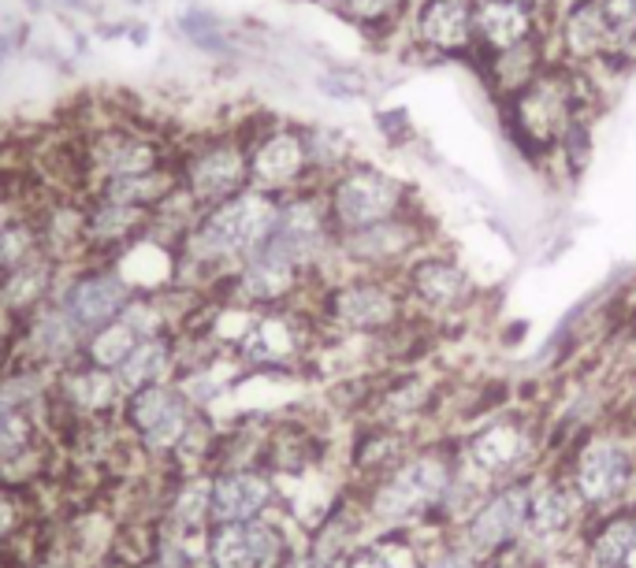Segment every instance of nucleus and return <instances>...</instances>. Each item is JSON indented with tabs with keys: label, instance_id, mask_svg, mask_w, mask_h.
Segmentation results:
<instances>
[{
	"label": "nucleus",
	"instance_id": "obj_4",
	"mask_svg": "<svg viewBox=\"0 0 636 568\" xmlns=\"http://www.w3.org/2000/svg\"><path fill=\"white\" fill-rule=\"evenodd\" d=\"M321 197L335 234L362 231L413 208V186L369 161H351L339 175L321 183Z\"/></svg>",
	"mask_w": 636,
	"mask_h": 568
},
{
	"label": "nucleus",
	"instance_id": "obj_6",
	"mask_svg": "<svg viewBox=\"0 0 636 568\" xmlns=\"http://www.w3.org/2000/svg\"><path fill=\"white\" fill-rule=\"evenodd\" d=\"M175 153L168 149L153 131L138 123H101L94 131H86L83 145H78V164H83L86 194L105 178L119 175H142L153 167L172 164Z\"/></svg>",
	"mask_w": 636,
	"mask_h": 568
},
{
	"label": "nucleus",
	"instance_id": "obj_8",
	"mask_svg": "<svg viewBox=\"0 0 636 568\" xmlns=\"http://www.w3.org/2000/svg\"><path fill=\"white\" fill-rule=\"evenodd\" d=\"M265 245L272 249V253L287 256L294 267H302L305 275L332 253L335 231H332V219H327L321 186H305L298 189V194L280 197V216H276V227Z\"/></svg>",
	"mask_w": 636,
	"mask_h": 568
},
{
	"label": "nucleus",
	"instance_id": "obj_25",
	"mask_svg": "<svg viewBox=\"0 0 636 568\" xmlns=\"http://www.w3.org/2000/svg\"><path fill=\"white\" fill-rule=\"evenodd\" d=\"M633 476V461L629 454L622 450L618 443H592L589 450L581 454V465H578V494L584 502H611L625 491Z\"/></svg>",
	"mask_w": 636,
	"mask_h": 568
},
{
	"label": "nucleus",
	"instance_id": "obj_21",
	"mask_svg": "<svg viewBox=\"0 0 636 568\" xmlns=\"http://www.w3.org/2000/svg\"><path fill=\"white\" fill-rule=\"evenodd\" d=\"M406 291H410L424 308L451 313V308H462L465 297L473 294V278L454 256L417 253L413 261L406 264Z\"/></svg>",
	"mask_w": 636,
	"mask_h": 568
},
{
	"label": "nucleus",
	"instance_id": "obj_23",
	"mask_svg": "<svg viewBox=\"0 0 636 568\" xmlns=\"http://www.w3.org/2000/svg\"><path fill=\"white\" fill-rule=\"evenodd\" d=\"M484 67V83H488L495 101H506L518 89H525L540 72H548V64H554V48H551V34L536 37V42H525L518 48H506L499 56L476 59Z\"/></svg>",
	"mask_w": 636,
	"mask_h": 568
},
{
	"label": "nucleus",
	"instance_id": "obj_1",
	"mask_svg": "<svg viewBox=\"0 0 636 568\" xmlns=\"http://www.w3.org/2000/svg\"><path fill=\"white\" fill-rule=\"evenodd\" d=\"M600 97H603V86L589 67H573L554 59V64H548V72H540L525 89L506 97L499 108H503L506 127H510L514 145H518L529 161H540V156L551 161L565 127L578 116L600 112L603 105Z\"/></svg>",
	"mask_w": 636,
	"mask_h": 568
},
{
	"label": "nucleus",
	"instance_id": "obj_9",
	"mask_svg": "<svg viewBox=\"0 0 636 568\" xmlns=\"http://www.w3.org/2000/svg\"><path fill=\"white\" fill-rule=\"evenodd\" d=\"M134 294L138 291L127 283V275L112 261H86L72 275H64L56 302L64 305V313L72 316L78 331L89 338L94 331H101L105 324H112L131 305Z\"/></svg>",
	"mask_w": 636,
	"mask_h": 568
},
{
	"label": "nucleus",
	"instance_id": "obj_13",
	"mask_svg": "<svg viewBox=\"0 0 636 568\" xmlns=\"http://www.w3.org/2000/svg\"><path fill=\"white\" fill-rule=\"evenodd\" d=\"M153 231V212L101 194L83 197V261H116Z\"/></svg>",
	"mask_w": 636,
	"mask_h": 568
},
{
	"label": "nucleus",
	"instance_id": "obj_45",
	"mask_svg": "<svg viewBox=\"0 0 636 568\" xmlns=\"http://www.w3.org/2000/svg\"><path fill=\"white\" fill-rule=\"evenodd\" d=\"M60 4H67V8H86L89 0H60Z\"/></svg>",
	"mask_w": 636,
	"mask_h": 568
},
{
	"label": "nucleus",
	"instance_id": "obj_20",
	"mask_svg": "<svg viewBox=\"0 0 636 568\" xmlns=\"http://www.w3.org/2000/svg\"><path fill=\"white\" fill-rule=\"evenodd\" d=\"M446 491V468L435 461V457H417V461L402 465L399 472L391 476L380 494H376V516L384 521H402V516L421 513L424 505L440 502Z\"/></svg>",
	"mask_w": 636,
	"mask_h": 568
},
{
	"label": "nucleus",
	"instance_id": "obj_18",
	"mask_svg": "<svg viewBox=\"0 0 636 568\" xmlns=\"http://www.w3.org/2000/svg\"><path fill=\"white\" fill-rule=\"evenodd\" d=\"M208 502H213V524L261 521L276 502V483L254 468L224 465L208 476Z\"/></svg>",
	"mask_w": 636,
	"mask_h": 568
},
{
	"label": "nucleus",
	"instance_id": "obj_32",
	"mask_svg": "<svg viewBox=\"0 0 636 568\" xmlns=\"http://www.w3.org/2000/svg\"><path fill=\"white\" fill-rule=\"evenodd\" d=\"M578 513V494L565 491V487H548L529 502V521L525 527L536 535V539H551V535L565 532V524Z\"/></svg>",
	"mask_w": 636,
	"mask_h": 568
},
{
	"label": "nucleus",
	"instance_id": "obj_28",
	"mask_svg": "<svg viewBox=\"0 0 636 568\" xmlns=\"http://www.w3.org/2000/svg\"><path fill=\"white\" fill-rule=\"evenodd\" d=\"M294 353V327L280 313H261L238 338V357L250 364H283Z\"/></svg>",
	"mask_w": 636,
	"mask_h": 568
},
{
	"label": "nucleus",
	"instance_id": "obj_43",
	"mask_svg": "<svg viewBox=\"0 0 636 568\" xmlns=\"http://www.w3.org/2000/svg\"><path fill=\"white\" fill-rule=\"evenodd\" d=\"M287 568H327V565H321L316 557H305V561H294V565H287Z\"/></svg>",
	"mask_w": 636,
	"mask_h": 568
},
{
	"label": "nucleus",
	"instance_id": "obj_24",
	"mask_svg": "<svg viewBox=\"0 0 636 568\" xmlns=\"http://www.w3.org/2000/svg\"><path fill=\"white\" fill-rule=\"evenodd\" d=\"M529 487H510V491L495 494L492 502H484L476 516L465 527L470 543L476 550H499L503 543H510L514 535L521 532L525 521H529Z\"/></svg>",
	"mask_w": 636,
	"mask_h": 568
},
{
	"label": "nucleus",
	"instance_id": "obj_27",
	"mask_svg": "<svg viewBox=\"0 0 636 568\" xmlns=\"http://www.w3.org/2000/svg\"><path fill=\"white\" fill-rule=\"evenodd\" d=\"M37 516H34V494L26 483L0 480V561L15 565L12 557L23 550V543L34 535Z\"/></svg>",
	"mask_w": 636,
	"mask_h": 568
},
{
	"label": "nucleus",
	"instance_id": "obj_19",
	"mask_svg": "<svg viewBox=\"0 0 636 568\" xmlns=\"http://www.w3.org/2000/svg\"><path fill=\"white\" fill-rule=\"evenodd\" d=\"M60 283H64V264L48 253L23 264L19 272L4 275L0 278V324L15 335L37 308L45 302H53Z\"/></svg>",
	"mask_w": 636,
	"mask_h": 568
},
{
	"label": "nucleus",
	"instance_id": "obj_41",
	"mask_svg": "<svg viewBox=\"0 0 636 568\" xmlns=\"http://www.w3.org/2000/svg\"><path fill=\"white\" fill-rule=\"evenodd\" d=\"M429 568H473V561L465 554H443V557H435Z\"/></svg>",
	"mask_w": 636,
	"mask_h": 568
},
{
	"label": "nucleus",
	"instance_id": "obj_33",
	"mask_svg": "<svg viewBox=\"0 0 636 568\" xmlns=\"http://www.w3.org/2000/svg\"><path fill=\"white\" fill-rule=\"evenodd\" d=\"M529 450V443H525V435L518 427H506V424H495L488 432L476 435L473 443V461L481 468H488V472H503V468H514Z\"/></svg>",
	"mask_w": 636,
	"mask_h": 568
},
{
	"label": "nucleus",
	"instance_id": "obj_15",
	"mask_svg": "<svg viewBox=\"0 0 636 568\" xmlns=\"http://www.w3.org/2000/svg\"><path fill=\"white\" fill-rule=\"evenodd\" d=\"M551 34V15L521 0H473V64Z\"/></svg>",
	"mask_w": 636,
	"mask_h": 568
},
{
	"label": "nucleus",
	"instance_id": "obj_10",
	"mask_svg": "<svg viewBox=\"0 0 636 568\" xmlns=\"http://www.w3.org/2000/svg\"><path fill=\"white\" fill-rule=\"evenodd\" d=\"M406 42L424 59L473 64V0H413Z\"/></svg>",
	"mask_w": 636,
	"mask_h": 568
},
{
	"label": "nucleus",
	"instance_id": "obj_2",
	"mask_svg": "<svg viewBox=\"0 0 636 568\" xmlns=\"http://www.w3.org/2000/svg\"><path fill=\"white\" fill-rule=\"evenodd\" d=\"M276 216H280V197L261 194L254 186L231 201L205 208L179 242V275L197 272L227 278L268 242Z\"/></svg>",
	"mask_w": 636,
	"mask_h": 568
},
{
	"label": "nucleus",
	"instance_id": "obj_40",
	"mask_svg": "<svg viewBox=\"0 0 636 568\" xmlns=\"http://www.w3.org/2000/svg\"><path fill=\"white\" fill-rule=\"evenodd\" d=\"M19 34H23V30H0V64H4V59L15 53Z\"/></svg>",
	"mask_w": 636,
	"mask_h": 568
},
{
	"label": "nucleus",
	"instance_id": "obj_17",
	"mask_svg": "<svg viewBox=\"0 0 636 568\" xmlns=\"http://www.w3.org/2000/svg\"><path fill=\"white\" fill-rule=\"evenodd\" d=\"M399 294L376 278V272H362L327 291V316L346 331H384L399 320Z\"/></svg>",
	"mask_w": 636,
	"mask_h": 568
},
{
	"label": "nucleus",
	"instance_id": "obj_22",
	"mask_svg": "<svg viewBox=\"0 0 636 568\" xmlns=\"http://www.w3.org/2000/svg\"><path fill=\"white\" fill-rule=\"evenodd\" d=\"M161 532L175 535L186 543H202L213 527V502H208V476L205 472H183L179 483L157 502V521Z\"/></svg>",
	"mask_w": 636,
	"mask_h": 568
},
{
	"label": "nucleus",
	"instance_id": "obj_42",
	"mask_svg": "<svg viewBox=\"0 0 636 568\" xmlns=\"http://www.w3.org/2000/svg\"><path fill=\"white\" fill-rule=\"evenodd\" d=\"M19 568H72L67 561H60V557H34V561L19 565Z\"/></svg>",
	"mask_w": 636,
	"mask_h": 568
},
{
	"label": "nucleus",
	"instance_id": "obj_44",
	"mask_svg": "<svg viewBox=\"0 0 636 568\" xmlns=\"http://www.w3.org/2000/svg\"><path fill=\"white\" fill-rule=\"evenodd\" d=\"M625 568H636V539L629 546V557H625Z\"/></svg>",
	"mask_w": 636,
	"mask_h": 568
},
{
	"label": "nucleus",
	"instance_id": "obj_14",
	"mask_svg": "<svg viewBox=\"0 0 636 568\" xmlns=\"http://www.w3.org/2000/svg\"><path fill=\"white\" fill-rule=\"evenodd\" d=\"M83 346H86V335L78 331L72 316L64 313V305H60L56 297H53V302H45L15 331L12 361L34 364V368H42V372L56 375L60 368L83 361Z\"/></svg>",
	"mask_w": 636,
	"mask_h": 568
},
{
	"label": "nucleus",
	"instance_id": "obj_29",
	"mask_svg": "<svg viewBox=\"0 0 636 568\" xmlns=\"http://www.w3.org/2000/svg\"><path fill=\"white\" fill-rule=\"evenodd\" d=\"M302 134H305V153H310V172H313L316 186L327 183L332 175H339L351 161H357L354 142H351V134H346L343 127L302 123Z\"/></svg>",
	"mask_w": 636,
	"mask_h": 568
},
{
	"label": "nucleus",
	"instance_id": "obj_35",
	"mask_svg": "<svg viewBox=\"0 0 636 568\" xmlns=\"http://www.w3.org/2000/svg\"><path fill=\"white\" fill-rule=\"evenodd\" d=\"M592 153H595V112L578 116L570 127H565L559 145H554V153H551V161H559L570 175H581L584 167H589Z\"/></svg>",
	"mask_w": 636,
	"mask_h": 568
},
{
	"label": "nucleus",
	"instance_id": "obj_30",
	"mask_svg": "<svg viewBox=\"0 0 636 568\" xmlns=\"http://www.w3.org/2000/svg\"><path fill=\"white\" fill-rule=\"evenodd\" d=\"M48 245H45V231H42V219L37 216H8L0 219V278L19 272L23 264L37 261L45 256Z\"/></svg>",
	"mask_w": 636,
	"mask_h": 568
},
{
	"label": "nucleus",
	"instance_id": "obj_38",
	"mask_svg": "<svg viewBox=\"0 0 636 568\" xmlns=\"http://www.w3.org/2000/svg\"><path fill=\"white\" fill-rule=\"evenodd\" d=\"M633 539H636V524H629V521L611 524L592 546V565L595 568H625Z\"/></svg>",
	"mask_w": 636,
	"mask_h": 568
},
{
	"label": "nucleus",
	"instance_id": "obj_36",
	"mask_svg": "<svg viewBox=\"0 0 636 568\" xmlns=\"http://www.w3.org/2000/svg\"><path fill=\"white\" fill-rule=\"evenodd\" d=\"M179 30H183L186 42L205 48V53H213V56H224L235 48V42L227 37V30L220 23V15L205 12V8H191V12L179 15Z\"/></svg>",
	"mask_w": 636,
	"mask_h": 568
},
{
	"label": "nucleus",
	"instance_id": "obj_34",
	"mask_svg": "<svg viewBox=\"0 0 636 568\" xmlns=\"http://www.w3.org/2000/svg\"><path fill=\"white\" fill-rule=\"evenodd\" d=\"M127 568H202V557L194 554V543L175 539V535H168L153 524L145 546Z\"/></svg>",
	"mask_w": 636,
	"mask_h": 568
},
{
	"label": "nucleus",
	"instance_id": "obj_31",
	"mask_svg": "<svg viewBox=\"0 0 636 568\" xmlns=\"http://www.w3.org/2000/svg\"><path fill=\"white\" fill-rule=\"evenodd\" d=\"M413 0H343L335 15L343 23L362 30L365 37H395L406 34V19H410Z\"/></svg>",
	"mask_w": 636,
	"mask_h": 568
},
{
	"label": "nucleus",
	"instance_id": "obj_16",
	"mask_svg": "<svg viewBox=\"0 0 636 568\" xmlns=\"http://www.w3.org/2000/svg\"><path fill=\"white\" fill-rule=\"evenodd\" d=\"M302 278H305L302 267H294L287 256L261 245L250 261L238 264L235 272L224 278V286L235 305L257 308V313H276V308L287 305L298 294Z\"/></svg>",
	"mask_w": 636,
	"mask_h": 568
},
{
	"label": "nucleus",
	"instance_id": "obj_12",
	"mask_svg": "<svg viewBox=\"0 0 636 568\" xmlns=\"http://www.w3.org/2000/svg\"><path fill=\"white\" fill-rule=\"evenodd\" d=\"M202 568H283L287 535L276 524H213L202 539Z\"/></svg>",
	"mask_w": 636,
	"mask_h": 568
},
{
	"label": "nucleus",
	"instance_id": "obj_39",
	"mask_svg": "<svg viewBox=\"0 0 636 568\" xmlns=\"http://www.w3.org/2000/svg\"><path fill=\"white\" fill-rule=\"evenodd\" d=\"M346 568H395V565L387 561L384 554H362V557H354V561L346 565Z\"/></svg>",
	"mask_w": 636,
	"mask_h": 568
},
{
	"label": "nucleus",
	"instance_id": "obj_7",
	"mask_svg": "<svg viewBox=\"0 0 636 568\" xmlns=\"http://www.w3.org/2000/svg\"><path fill=\"white\" fill-rule=\"evenodd\" d=\"M250 138V186L261 194L287 197L298 194L313 183L310 153H305L302 123H287V119H257L246 123Z\"/></svg>",
	"mask_w": 636,
	"mask_h": 568
},
{
	"label": "nucleus",
	"instance_id": "obj_26",
	"mask_svg": "<svg viewBox=\"0 0 636 568\" xmlns=\"http://www.w3.org/2000/svg\"><path fill=\"white\" fill-rule=\"evenodd\" d=\"M179 331L172 335H153L145 342L134 346V353L116 368V383L123 386V394L142 391V386L172 383L179 375Z\"/></svg>",
	"mask_w": 636,
	"mask_h": 568
},
{
	"label": "nucleus",
	"instance_id": "obj_37",
	"mask_svg": "<svg viewBox=\"0 0 636 568\" xmlns=\"http://www.w3.org/2000/svg\"><path fill=\"white\" fill-rule=\"evenodd\" d=\"M595 8L611 30L614 53L636 56V0H595Z\"/></svg>",
	"mask_w": 636,
	"mask_h": 568
},
{
	"label": "nucleus",
	"instance_id": "obj_3",
	"mask_svg": "<svg viewBox=\"0 0 636 568\" xmlns=\"http://www.w3.org/2000/svg\"><path fill=\"white\" fill-rule=\"evenodd\" d=\"M175 175L179 189L191 197L197 212L231 201L242 189H250V138H246V127L202 134L191 145L175 149Z\"/></svg>",
	"mask_w": 636,
	"mask_h": 568
},
{
	"label": "nucleus",
	"instance_id": "obj_11",
	"mask_svg": "<svg viewBox=\"0 0 636 568\" xmlns=\"http://www.w3.org/2000/svg\"><path fill=\"white\" fill-rule=\"evenodd\" d=\"M421 242H424L421 216L410 208V212L391 216L384 219V223L362 227V231H351V234H335V253H339L343 261H351L354 267H362V272L380 275L384 267L410 264L413 256L421 253Z\"/></svg>",
	"mask_w": 636,
	"mask_h": 568
},
{
	"label": "nucleus",
	"instance_id": "obj_5",
	"mask_svg": "<svg viewBox=\"0 0 636 568\" xmlns=\"http://www.w3.org/2000/svg\"><path fill=\"white\" fill-rule=\"evenodd\" d=\"M202 408L183 394V386L175 383H157L131 391L119 405V427H123L127 443L138 454H145V461H179L186 438L202 420Z\"/></svg>",
	"mask_w": 636,
	"mask_h": 568
}]
</instances>
